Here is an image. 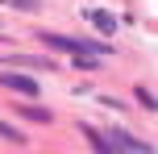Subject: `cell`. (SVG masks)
I'll list each match as a JSON object with an SVG mask.
<instances>
[{"mask_svg": "<svg viewBox=\"0 0 158 154\" xmlns=\"http://www.w3.org/2000/svg\"><path fill=\"white\" fill-rule=\"evenodd\" d=\"M38 42H42V46H50V50H71V54H96V58H108V54H112L108 42L71 38V33H50V29H42V33H38Z\"/></svg>", "mask_w": 158, "mask_h": 154, "instance_id": "cell-1", "label": "cell"}, {"mask_svg": "<svg viewBox=\"0 0 158 154\" xmlns=\"http://www.w3.org/2000/svg\"><path fill=\"white\" fill-rule=\"evenodd\" d=\"M104 138H108V142H112V146H117L121 154H154V146H150V142L133 138V133H129V129H108V133H104Z\"/></svg>", "mask_w": 158, "mask_h": 154, "instance_id": "cell-2", "label": "cell"}, {"mask_svg": "<svg viewBox=\"0 0 158 154\" xmlns=\"http://www.w3.org/2000/svg\"><path fill=\"white\" fill-rule=\"evenodd\" d=\"M0 83L8 92H21V96H38V79L33 75H21V71H0Z\"/></svg>", "mask_w": 158, "mask_h": 154, "instance_id": "cell-3", "label": "cell"}, {"mask_svg": "<svg viewBox=\"0 0 158 154\" xmlns=\"http://www.w3.org/2000/svg\"><path fill=\"white\" fill-rule=\"evenodd\" d=\"M79 133H83V138H87V142H92V150H96V154H121V150H117V146H112V142H108V138H104V133H100V129H92V125H79Z\"/></svg>", "mask_w": 158, "mask_h": 154, "instance_id": "cell-4", "label": "cell"}, {"mask_svg": "<svg viewBox=\"0 0 158 154\" xmlns=\"http://www.w3.org/2000/svg\"><path fill=\"white\" fill-rule=\"evenodd\" d=\"M87 21H92L100 33H117V17L104 13V8H87Z\"/></svg>", "mask_w": 158, "mask_h": 154, "instance_id": "cell-5", "label": "cell"}, {"mask_svg": "<svg viewBox=\"0 0 158 154\" xmlns=\"http://www.w3.org/2000/svg\"><path fill=\"white\" fill-rule=\"evenodd\" d=\"M4 67H33V71H42V67H46V71H50L54 63H50V58H29V54H8Z\"/></svg>", "mask_w": 158, "mask_h": 154, "instance_id": "cell-6", "label": "cell"}, {"mask_svg": "<svg viewBox=\"0 0 158 154\" xmlns=\"http://www.w3.org/2000/svg\"><path fill=\"white\" fill-rule=\"evenodd\" d=\"M17 113H21V117H29V121H38V125H50V113H46V108H33V104H17Z\"/></svg>", "mask_w": 158, "mask_h": 154, "instance_id": "cell-7", "label": "cell"}, {"mask_svg": "<svg viewBox=\"0 0 158 154\" xmlns=\"http://www.w3.org/2000/svg\"><path fill=\"white\" fill-rule=\"evenodd\" d=\"M133 96L142 100V108H146V113H154V108H158V100H154V92H150V88H137Z\"/></svg>", "mask_w": 158, "mask_h": 154, "instance_id": "cell-8", "label": "cell"}, {"mask_svg": "<svg viewBox=\"0 0 158 154\" xmlns=\"http://www.w3.org/2000/svg\"><path fill=\"white\" fill-rule=\"evenodd\" d=\"M0 138H8V142H17V146H21V142H25V133H17L8 121H0Z\"/></svg>", "mask_w": 158, "mask_h": 154, "instance_id": "cell-9", "label": "cell"}, {"mask_svg": "<svg viewBox=\"0 0 158 154\" xmlns=\"http://www.w3.org/2000/svg\"><path fill=\"white\" fill-rule=\"evenodd\" d=\"M8 8H21V13H38V0H4Z\"/></svg>", "mask_w": 158, "mask_h": 154, "instance_id": "cell-10", "label": "cell"}]
</instances>
